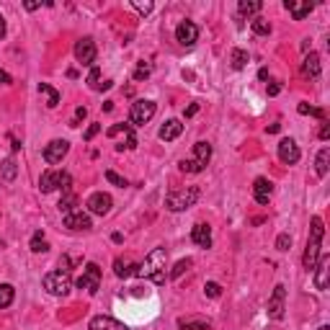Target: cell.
Instances as JSON below:
<instances>
[{
    "label": "cell",
    "instance_id": "cell-1",
    "mask_svg": "<svg viewBox=\"0 0 330 330\" xmlns=\"http://www.w3.org/2000/svg\"><path fill=\"white\" fill-rule=\"evenodd\" d=\"M165 263H168V251H165V248H155V251L145 258V263H140L134 276L152 279L155 284H162L165 281Z\"/></svg>",
    "mask_w": 330,
    "mask_h": 330
},
{
    "label": "cell",
    "instance_id": "cell-2",
    "mask_svg": "<svg viewBox=\"0 0 330 330\" xmlns=\"http://www.w3.org/2000/svg\"><path fill=\"white\" fill-rule=\"evenodd\" d=\"M322 235H325L322 219H320V217H312V227H310V240H307V248H305V256H302V266H305L307 271H315V266H317Z\"/></svg>",
    "mask_w": 330,
    "mask_h": 330
},
{
    "label": "cell",
    "instance_id": "cell-3",
    "mask_svg": "<svg viewBox=\"0 0 330 330\" xmlns=\"http://www.w3.org/2000/svg\"><path fill=\"white\" fill-rule=\"evenodd\" d=\"M209 160H212V145L209 142H196L194 145V155L188 160H181L178 168L183 173H201L206 165H209Z\"/></svg>",
    "mask_w": 330,
    "mask_h": 330
},
{
    "label": "cell",
    "instance_id": "cell-4",
    "mask_svg": "<svg viewBox=\"0 0 330 330\" xmlns=\"http://www.w3.org/2000/svg\"><path fill=\"white\" fill-rule=\"evenodd\" d=\"M41 284H44L47 294H52V297H65L72 289V279H70L67 271H52V273H47L44 279H41Z\"/></svg>",
    "mask_w": 330,
    "mask_h": 330
},
{
    "label": "cell",
    "instance_id": "cell-5",
    "mask_svg": "<svg viewBox=\"0 0 330 330\" xmlns=\"http://www.w3.org/2000/svg\"><path fill=\"white\" fill-rule=\"evenodd\" d=\"M70 183H72L70 173H65V171H47V173H41L39 188H41V194H52L57 188H62V194H67Z\"/></svg>",
    "mask_w": 330,
    "mask_h": 330
},
{
    "label": "cell",
    "instance_id": "cell-6",
    "mask_svg": "<svg viewBox=\"0 0 330 330\" xmlns=\"http://www.w3.org/2000/svg\"><path fill=\"white\" fill-rule=\"evenodd\" d=\"M199 199V188H183V191H171L168 196H165V206H168L171 212H183L188 209V206H194Z\"/></svg>",
    "mask_w": 330,
    "mask_h": 330
},
{
    "label": "cell",
    "instance_id": "cell-7",
    "mask_svg": "<svg viewBox=\"0 0 330 330\" xmlns=\"http://www.w3.org/2000/svg\"><path fill=\"white\" fill-rule=\"evenodd\" d=\"M77 289H86L88 294H96L101 289V268H98V263H88L86 266L82 276L77 279Z\"/></svg>",
    "mask_w": 330,
    "mask_h": 330
},
{
    "label": "cell",
    "instance_id": "cell-8",
    "mask_svg": "<svg viewBox=\"0 0 330 330\" xmlns=\"http://www.w3.org/2000/svg\"><path fill=\"white\" fill-rule=\"evenodd\" d=\"M155 111H157L155 101H145V98H140V101H134V103H132L129 121H132V124H147V121L155 116Z\"/></svg>",
    "mask_w": 330,
    "mask_h": 330
},
{
    "label": "cell",
    "instance_id": "cell-9",
    "mask_svg": "<svg viewBox=\"0 0 330 330\" xmlns=\"http://www.w3.org/2000/svg\"><path fill=\"white\" fill-rule=\"evenodd\" d=\"M62 219H65V227L70 230V232H88L93 225H91V217L82 212V209H75L72 212H67V214H62Z\"/></svg>",
    "mask_w": 330,
    "mask_h": 330
},
{
    "label": "cell",
    "instance_id": "cell-10",
    "mask_svg": "<svg viewBox=\"0 0 330 330\" xmlns=\"http://www.w3.org/2000/svg\"><path fill=\"white\" fill-rule=\"evenodd\" d=\"M75 60H77L80 65H86V67H91V65L96 62V41H93L91 36L80 39L77 44H75Z\"/></svg>",
    "mask_w": 330,
    "mask_h": 330
},
{
    "label": "cell",
    "instance_id": "cell-11",
    "mask_svg": "<svg viewBox=\"0 0 330 330\" xmlns=\"http://www.w3.org/2000/svg\"><path fill=\"white\" fill-rule=\"evenodd\" d=\"M284 302H286V286L284 284H276L273 286V294L268 299V317L271 320H281L284 317Z\"/></svg>",
    "mask_w": 330,
    "mask_h": 330
},
{
    "label": "cell",
    "instance_id": "cell-12",
    "mask_svg": "<svg viewBox=\"0 0 330 330\" xmlns=\"http://www.w3.org/2000/svg\"><path fill=\"white\" fill-rule=\"evenodd\" d=\"M111 196L108 194H103V191H96V194H91L88 196V201H86V206H88V212L91 214H98V217H103V214H108L111 212Z\"/></svg>",
    "mask_w": 330,
    "mask_h": 330
},
{
    "label": "cell",
    "instance_id": "cell-13",
    "mask_svg": "<svg viewBox=\"0 0 330 330\" xmlns=\"http://www.w3.org/2000/svg\"><path fill=\"white\" fill-rule=\"evenodd\" d=\"M196 39H199V26H196L194 21L178 23V29H176V41H178L181 47H194Z\"/></svg>",
    "mask_w": 330,
    "mask_h": 330
},
{
    "label": "cell",
    "instance_id": "cell-14",
    "mask_svg": "<svg viewBox=\"0 0 330 330\" xmlns=\"http://www.w3.org/2000/svg\"><path fill=\"white\" fill-rule=\"evenodd\" d=\"M70 152V142L67 140H52L47 147H44V160L49 162V165H57V162H62V157Z\"/></svg>",
    "mask_w": 330,
    "mask_h": 330
},
{
    "label": "cell",
    "instance_id": "cell-15",
    "mask_svg": "<svg viewBox=\"0 0 330 330\" xmlns=\"http://www.w3.org/2000/svg\"><path fill=\"white\" fill-rule=\"evenodd\" d=\"M279 160L284 162V165H294V162H299V147H297V142L294 140H281L279 142Z\"/></svg>",
    "mask_w": 330,
    "mask_h": 330
},
{
    "label": "cell",
    "instance_id": "cell-16",
    "mask_svg": "<svg viewBox=\"0 0 330 330\" xmlns=\"http://www.w3.org/2000/svg\"><path fill=\"white\" fill-rule=\"evenodd\" d=\"M88 330H129L124 322L114 320V317H106V315H96L91 322H88Z\"/></svg>",
    "mask_w": 330,
    "mask_h": 330
},
{
    "label": "cell",
    "instance_id": "cell-17",
    "mask_svg": "<svg viewBox=\"0 0 330 330\" xmlns=\"http://www.w3.org/2000/svg\"><path fill=\"white\" fill-rule=\"evenodd\" d=\"M284 8L294 16V21H302V18H307L312 13V3H310V0H286Z\"/></svg>",
    "mask_w": 330,
    "mask_h": 330
},
{
    "label": "cell",
    "instance_id": "cell-18",
    "mask_svg": "<svg viewBox=\"0 0 330 330\" xmlns=\"http://www.w3.org/2000/svg\"><path fill=\"white\" fill-rule=\"evenodd\" d=\"M327 273H330V258L322 256V258H317V266H315V286L320 292L327 289Z\"/></svg>",
    "mask_w": 330,
    "mask_h": 330
},
{
    "label": "cell",
    "instance_id": "cell-19",
    "mask_svg": "<svg viewBox=\"0 0 330 330\" xmlns=\"http://www.w3.org/2000/svg\"><path fill=\"white\" fill-rule=\"evenodd\" d=\"M181 132H183V124L178 121V119H171V121H165L162 127H160V140L162 142H173L176 137H181Z\"/></svg>",
    "mask_w": 330,
    "mask_h": 330
},
{
    "label": "cell",
    "instance_id": "cell-20",
    "mask_svg": "<svg viewBox=\"0 0 330 330\" xmlns=\"http://www.w3.org/2000/svg\"><path fill=\"white\" fill-rule=\"evenodd\" d=\"M271 191H273V186H271V181L268 178H256V183H253V196H256V201L258 204H268V199H271Z\"/></svg>",
    "mask_w": 330,
    "mask_h": 330
},
{
    "label": "cell",
    "instance_id": "cell-21",
    "mask_svg": "<svg viewBox=\"0 0 330 330\" xmlns=\"http://www.w3.org/2000/svg\"><path fill=\"white\" fill-rule=\"evenodd\" d=\"M191 240L199 248H212V230H209V225H196L191 230Z\"/></svg>",
    "mask_w": 330,
    "mask_h": 330
},
{
    "label": "cell",
    "instance_id": "cell-22",
    "mask_svg": "<svg viewBox=\"0 0 330 330\" xmlns=\"http://www.w3.org/2000/svg\"><path fill=\"white\" fill-rule=\"evenodd\" d=\"M302 75H305V77H317V75H320V54L310 52V54L305 57V62H302Z\"/></svg>",
    "mask_w": 330,
    "mask_h": 330
},
{
    "label": "cell",
    "instance_id": "cell-23",
    "mask_svg": "<svg viewBox=\"0 0 330 330\" xmlns=\"http://www.w3.org/2000/svg\"><path fill=\"white\" fill-rule=\"evenodd\" d=\"M137 263H132V261H124V258H116L114 261V273L119 276V279H127V276H132V273H137Z\"/></svg>",
    "mask_w": 330,
    "mask_h": 330
},
{
    "label": "cell",
    "instance_id": "cell-24",
    "mask_svg": "<svg viewBox=\"0 0 330 330\" xmlns=\"http://www.w3.org/2000/svg\"><path fill=\"white\" fill-rule=\"evenodd\" d=\"M261 8H263L261 0H240V3H237L240 16H258V13H261Z\"/></svg>",
    "mask_w": 330,
    "mask_h": 330
},
{
    "label": "cell",
    "instance_id": "cell-25",
    "mask_svg": "<svg viewBox=\"0 0 330 330\" xmlns=\"http://www.w3.org/2000/svg\"><path fill=\"white\" fill-rule=\"evenodd\" d=\"M39 93L47 96V106H49V108H57V106H60V91L52 88L49 82H39Z\"/></svg>",
    "mask_w": 330,
    "mask_h": 330
},
{
    "label": "cell",
    "instance_id": "cell-26",
    "mask_svg": "<svg viewBox=\"0 0 330 330\" xmlns=\"http://www.w3.org/2000/svg\"><path fill=\"white\" fill-rule=\"evenodd\" d=\"M16 173H18V165L13 157H6L3 162H0V176H3V181H16Z\"/></svg>",
    "mask_w": 330,
    "mask_h": 330
},
{
    "label": "cell",
    "instance_id": "cell-27",
    "mask_svg": "<svg viewBox=\"0 0 330 330\" xmlns=\"http://www.w3.org/2000/svg\"><path fill=\"white\" fill-rule=\"evenodd\" d=\"M327 165H330V147H322L320 155H317V162H315V171H317L320 178L327 176Z\"/></svg>",
    "mask_w": 330,
    "mask_h": 330
},
{
    "label": "cell",
    "instance_id": "cell-28",
    "mask_svg": "<svg viewBox=\"0 0 330 330\" xmlns=\"http://www.w3.org/2000/svg\"><path fill=\"white\" fill-rule=\"evenodd\" d=\"M178 327L181 330H209L212 325L206 320H199V317H188V320H178Z\"/></svg>",
    "mask_w": 330,
    "mask_h": 330
},
{
    "label": "cell",
    "instance_id": "cell-29",
    "mask_svg": "<svg viewBox=\"0 0 330 330\" xmlns=\"http://www.w3.org/2000/svg\"><path fill=\"white\" fill-rule=\"evenodd\" d=\"M13 297H16V289L11 284H0V310H6L13 305Z\"/></svg>",
    "mask_w": 330,
    "mask_h": 330
},
{
    "label": "cell",
    "instance_id": "cell-30",
    "mask_svg": "<svg viewBox=\"0 0 330 330\" xmlns=\"http://www.w3.org/2000/svg\"><path fill=\"white\" fill-rule=\"evenodd\" d=\"M230 62H232V67H235V70H242L248 62H251V54H248L245 49H232V54H230Z\"/></svg>",
    "mask_w": 330,
    "mask_h": 330
},
{
    "label": "cell",
    "instance_id": "cell-31",
    "mask_svg": "<svg viewBox=\"0 0 330 330\" xmlns=\"http://www.w3.org/2000/svg\"><path fill=\"white\" fill-rule=\"evenodd\" d=\"M29 248H31L34 253H47V251H49V242H47V237L41 235V232H36V235L31 237V245H29Z\"/></svg>",
    "mask_w": 330,
    "mask_h": 330
},
{
    "label": "cell",
    "instance_id": "cell-32",
    "mask_svg": "<svg viewBox=\"0 0 330 330\" xmlns=\"http://www.w3.org/2000/svg\"><path fill=\"white\" fill-rule=\"evenodd\" d=\"M251 26H253V31H256L258 36H268V34H271V23H268L263 16H256V18L251 21Z\"/></svg>",
    "mask_w": 330,
    "mask_h": 330
},
{
    "label": "cell",
    "instance_id": "cell-33",
    "mask_svg": "<svg viewBox=\"0 0 330 330\" xmlns=\"http://www.w3.org/2000/svg\"><path fill=\"white\" fill-rule=\"evenodd\" d=\"M297 111H299L302 116H307V114H310V116H317V119H322V121H325V111H322V108H312V106H307V103H299V106H297Z\"/></svg>",
    "mask_w": 330,
    "mask_h": 330
},
{
    "label": "cell",
    "instance_id": "cell-34",
    "mask_svg": "<svg viewBox=\"0 0 330 330\" xmlns=\"http://www.w3.org/2000/svg\"><path fill=\"white\" fill-rule=\"evenodd\" d=\"M188 268H191V258H183V261H178V263L173 266V271H171V279H178V276H183Z\"/></svg>",
    "mask_w": 330,
    "mask_h": 330
},
{
    "label": "cell",
    "instance_id": "cell-35",
    "mask_svg": "<svg viewBox=\"0 0 330 330\" xmlns=\"http://www.w3.org/2000/svg\"><path fill=\"white\" fill-rule=\"evenodd\" d=\"M204 294H206V297H212V299H217V297H222V286H219L217 281H206Z\"/></svg>",
    "mask_w": 330,
    "mask_h": 330
},
{
    "label": "cell",
    "instance_id": "cell-36",
    "mask_svg": "<svg viewBox=\"0 0 330 330\" xmlns=\"http://www.w3.org/2000/svg\"><path fill=\"white\" fill-rule=\"evenodd\" d=\"M132 129V124H114V127L106 129V137H119V134H127Z\"/></svg>",
    "mask_w": 330,
    "mask_h": 330
},
{
    "label": "cell",
    "instance_id": "cell-37",
    "mask_svg": "<svg viewBox=\"0 0 330 330\" xmlns=\"http://www.w3.org/2000/svg\"><path fill=\"white\" fill-rule=\"evenodd\" d=\"M86 116H88V108H86V106H77V108H75V116L70 119V127H80V121L86 119Z\"/></svg>",
    "mask_w": 330,
    "mask_h": 330
},
{
    "label": "cell",
    "instance_id": "cell-38",
    "mask_svg": "<svg viewBox=\"0 0 330 330\" xmlns=\"http://www.w3.org/2000/svg\"><path fill=\"white\" fill-rule=\"evenodd\" d=\"M106 181H108V183H114V186H119V188L129 186V183H127V178H121V176H119V173H114V171H106Z\"/></svg>",
    "mask_w": 330,
    "mask_h": 330
},
{
    "label": "cell",
    "instance_id": "cell-39",
    "mask_svg": "<svg viewBox=\"0 0 330 330\" xmlns=\"http://www.w3.org/2000/svg\"><path fill=\"white\" fill-rule=\"evenodd\" d=\"M150 72H152V70H150V65L140 62V65H137V70H134V80H147V77H150Z\"/></svg>",
    "mask_w": 330,
    "mask_h": 330
},
{
    "label": "cell",
    "instance_id": "cell-40",
    "mask_svg": "<svg viewBox=\"0 0 330 330\" xmlns=\"http://www.w3.org/2000/svg\"><path fill=\"white\" fill-rule=\"evenodd\" d=\"M132 8L137 11V13H142V16H147V13H152V3H140V0H134V3H132Z\"/></svg>",
    "mask_w": 330,
    "mask_h": 330
},
{
    "label": "cell",
    "instance_id": "cell-41",
    "mask_svg": "<svg viewBox=\"0 0 330 330\" xmlns=\"http://www.w3.org/2000/svg\"><path fill=\"white\" fill-rule=\"evenodd\" d=\"M98 77H101V70L98 67H91V72H88V86L96 91L98 88Z\"/></svg>",
    "mask_w": 330,
    "mask_h": 330
},
{
    "label": "cell",
    "instance_id": "cell-42",
    "mask_svg": "<svg viewBox=\"0 0 330 330\" xmlns=\"http://www.w3.org/2000/svg\"><path fill=\"white\" fill-rule=\"evenodd\" d=\"M276 248H279V251H289V248H292V237H289V235H279L276 237Z\"/></svg>",
    "mask_w": 330,
    "mask_h": 330
},
{
    "label": "cell",
    "instance_id": "cell-43",
    "mask_svg": "<svg viewBox=\"0 0 330 330\" xmlns=\"http://www.w3.org/2000/svg\"><path fill=\"white\" fill-rule=\"evenodd\" d=\"M98 132H101V124H91V127L86 129V134H82V137H86V142H91V140H93Z\"/></svg>",
    "mask_w": 330,
    "mask_h": 330
},
{
    "label": "cell",
    "instance_id": "cell-44",
    "mask_svg": "<svg viewBox=\"0 0 330 330\" xmlns=\"http://www.w3.org/2000/svg\"><path fill=\"white\" fill-rule=\"evenodd\" d=\"M317 137H320V140H330V124H327V121H322V124H320V132H317Z\"/></svg>",
    "mask_w": 330,
    "mask_h": 330
},
{
    "label": "cell",
    "instance_id": "cell-45",
    "mask_svg": "<svg viewBox=\"0 0 330 330\" xmlns=\"http://www.w3.org/2000/svg\"><path fill=\"white\" fill-rule=\"evenodd\" d=\"M11 82H13V77L6 70H0V86H11Z\"/></svg>",
    "mask_w": 330,
    "mask_h": 330
},
{
    "label": "cell",
    "instance_id": "cell-46",
    "mask_svg": "<svg viewBox=\"0 0 330 330\" xmlns=\"http://www.w3.org/2000/svg\"><path fill=\"white\" fill-rule=\"evenodd\" d=\"M196 111H199V103H191V106L183 111V116H186V119H191V116H196Z\"/></svg>",
    "mask_w": 330,
    "mask_h": 330
},
{
    "label": "cell",
    "instance_id": "cell-47",
    "mask_svg": "<svg viewBox=\"0 0 330 330\" xmlns=\"http://www.w3.org/2000/svg\"><path fill=\"white\" fill-rule=\"evenodd\" d=\"M281 93V86H279V82H271V86H268V96H279Z\"/></svg>",
    "mask_w": 330,
    "mask_h": 330
},
{
    "label": "cell",
    "instance_id": "cell-48",
    "mask_svg": "<svg viewBox=\"0 0 330 330\" xmlns=\"http://www.w3.org/2000/svg\"><path fill=\"white\" fill-rule=\"evenodd\" d=\"M111 240H114L116 245H121V242H124V235H121V232H114V235H111Z\"/></svg>",
    "mask_w": 330,
    "mask_h": 330
},
{
    "label": "cell",
    "instance_id": "cell-49",
    "mask_svg": "<svg viewBox=\"0 0 330 330\" xmlns=\"http://www.w3.org/2000/svg\"><path fill=\"white\" fill-rule=\"evenodd\" d=\"M11 147H13V152H18V150H21V142H18L16 137H11Z\"/></svg>",
    "mask_w": 330,
    "mask_h": 330
},
{
    "label": "cell",
    "instance_id": "cell-50",
    "mask_svg": "<svg viewBox=\"0 0 330 330\" xmlns=\"http://www.w3.org/2000/svg\"><path fill=\"white\" fill-rule=\"evenodd\" d=\"M60 266H62V271H67V266H70V258H67V256H62V258H60Z\"/></svg>",
    "mask_w": 330,
    "mask_h": 330
},
{
    "label": "cell",
    "instance_id": "cell-51",
    "mask_svg": "<svg viewBox=\"0 0 330 330\" xmlns=\"http://www.w3.org/2000/svg\"><path fill=\"white\" fill-rule=\"evenodd\" d=\"M3 36H6V18L0 16V39H3Z\"/></svg>",
    "mask_w": 330,
    "mask_h": 330
},
{
    "label": "cell",
    "instance_id": "cell-52",
    "mask_svg": "<svg viewBox=\"0 0 330 330\" xmlns=\"http://www.w3.org/2000/svg\"><path fill=\"white\" fill-rule=\"evenodd\" d=\"M281 129V124H271V127H268V134H276Z\"/></svg>",
    "mask_w": 330,
    "mask_h": 330
},
{
    "label": "cell",
    "instance_id": "cell-53",
    "mask_svg": "<svg viewBox=\"0 0 330 330\" xmlns=\"http://www.w3.org/2000/svg\"><path fill=\"white\" fill-rule=\"evenodd\" d=\"M258 77H261V80H266V77H268V70H266V67H261V70H258Z\"/></svg>",
    "mask_w": 330,
    "mask_h": 330
},
{
    "label": "cell",
    "instance_id": "cell-54",
    "mask_svg": "<svg viewBox=\"0 0 330 330\" xmlns=\"http://www.w3.org/2000/svg\"><path fill=\"white\" fill-rule=\"evenodd\" d=\"M103 111H114V101H106V103H103Z\"/></svg>",
    "mask_w": 330,
    "mask_h": 330
},
{
    "label": "cell",
    "instance_id": "cell-55",
    "mask_svg": "<svg viewBox=\"0 0 330 330\" xmlns=\"http://www.w3.org/2000/svg\"><path fill=\"white\" fill-rule=\"evenodd\" d=\"M317 330H330V327H327V325H322V327H317Z\"/></svg>",
    "mask_w": 330,
    "mask_h": 330
}]
</instances>
